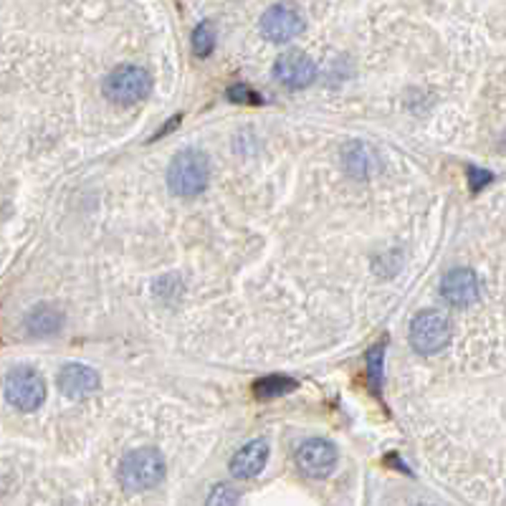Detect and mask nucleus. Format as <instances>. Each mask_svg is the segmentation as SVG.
Returning <instances> with one entry per match:
<instances>
[{"mask_svg": "<svg viewBox=\"0 0 506 506\" xmlns=\"http://www.w3.org/2000/svg\"><path fill=\"white\" fill-rule=\"evenodd\" d=\"M211 183V162L198 147L180 149L167 167V187L177 198H195Z\"/></svg>", "mask_w": 506, "mask_h": 506, "instance_id": "f257e3e1", "label": "nucleus"}, {"mask_svg": "<svg viewBox=\"0 0 506 506\" xmlns=\"http://www.w3.org/2000/svg\"><path fill=\"white\" fill-rule=\"evenodd\" d=\"M274 79L292 92L307 89L317 79V64L302 51H286L274 64Z\"/></svg>", "mask_w": 506, "mask_h": 506, "instance_id": "6e6552de", "label": "nucleus"}, {"mask_svg": "<svg viewBox=\"0 0 506 506\" xmlns=\"http://www.w3.org/2000/svg\"><path fill=\"white\" fill-rule=\"evenodd\" d=\"M61 321H64V317H61L59 309L49 307V304H39L26 317V327L33 337H49V334L59 332Z\"/></svg>", "mask_w": 506, "mask_h": 506, "instance_id": "ddd939ff", "label": "nucleus"}, {"mask_svg": "<svg viewBox=\"0 0 506 506\" xmlns=\"http://www.w3.org/2000/svg\"><path fill=\"white\" fill-rule=\"evenodd\" d=\"M383 360H385V345H375L367 352V377L373 380L375 393H380L383 385Z\"/></svg>", "mask_w": 506, "mask_h": 506, "instance_id": "dca6fc26", "label": "nucleus"}, {"mask_svg": "<svg viewBox=\"0 0 506 506\" xmlns=\"http://www.w3.org/2000/svg\"><path fill=\"white\" fill-rule=\"evenodd\" d=\"M307 28L304 14L294 3H276L261 15V36L271 43H289Z\"/></svg>", "mask_w": 506, "mask_h": 506, "instance_id": "423d86ee", "label": "nucleus"}, {"mask_svg": "<svg viewBox=\"0 0 506 506\" xmlns=\"http://www.w3.org/2000/svg\"><path fill=\"white\" fill-rule=\"evenodd\" d=\"M165 456L158 448H134L124 453L117 468V479L130 492H149L165 479Z\"/></svg>", "mask_w": 506, "mask_h": 506, "instance_id": "f03ea898", "label": "nucleus"}, {"mask_svg": "<svg viewBox=\"0 0 506 506\" xmlns=\"http://www.w3.org/2000/svg\"><path fill=\"white\" fill-rule=\"evenodd\" d=\"M451 337L453 324L443 312L428 309V312L415 314V320L411 321V345L418 355H426V357L438 355L448 347Z\"/></svg>", "mask_w": 506, "mask_h": 506, "instance_id": "7ed1b4c3", "label": "nucleus"}, {"mask_svg": "<svg viewBox=\"0 0 506 506\" xmlns=\"http://www.w3.org/2000/svg\"><path fill=\"white\" fill-rule=\"evenodd\" d=\"M3 393L14 408L23 411V413H33L46 400V380L33 367H14L5 375Z\"/></svg>", "mask_w": 506, "mask_h": 506, "instance_id": "20e7f679", "label": "nucleus"}, {"mask_svg": "<svg viewBox=\"0 0 506 506\" xmlns=\"http://www.w3.org/2000/svg\"><path fill=\"white\" fill-rule=\"evenodd\" d=\"M342 165H345L347 175L357 177V180H365L370 177L375 170V155L373 149L362 142H352L342 149Z\"/></svg>", "mask_w": 506, "mask_h": 506, "instance_id": "f8f14e48", "label": "nucleus"}, {"mask_svg": "<svg viewBox=\"0 0 506 506\" xmlns=\"http://www.w3.org/2000/svg\"><path fill=\"white\" fill-rule=\"evenodd\" d=\"M296 390V380L286 377V375H268V377H261L253 383V393L258 400H274L286 395V393H294Z\"/></svg>", "mask_w": 506, "mask_h": 506, "instance_id": "4468645a", "label": "nucleus"}, {"mask_svg": "<svg viewBox=\"0 0 506 506\" xmlns=\"http://www.w3.org/2000/svg\"><path fill=\"white\" fill-rule=\"evenodd\" d=\"M59 390L71 400H84L94 395L99 390V375L89 365H79V362H68L61 367V373L56 377Z\"/></svg>", "mask_w": 506, "mask_h": 506, "instance_id": "9d476101", "label": "nucleus"}, {"mask_svg": "<svg viewBox=\"0 0 506 506\" xmlns=\"http://www.w3.org/2000/svg\"><path fill=\"white\" fill-rule=\"evenodd\" d=\"M226 96L233 102V104H253V107L264 104V99L253 92V89H248L246 84H233V86L226 92Z\"/></svg>", "mask_w": 506, "mask_h": 506, "instance_id": "f3484780", "label": "nucleus"}, {"mask_svg": "<svg viewBox=\"0 0 506 506\" xmlns=\"http://www.w3.org/2000/svg\"><path fill=\"white\" fill-rule=\"evenodd\" d=\"M466 173H468V177H471V185H474V190H476V193H479L481 187L489 185V183L493 180L492 173H486V170H479L476 165H468Z\"/></svg>", "mask_w": 506, "mask_h": 506, "instance_id": "6ab92c4d", "label": "nucleus"}, {"mask_svg": "<svg viewBox=\"0 0 506 506\" xmlns=\"http://www.w3.org/2000/svg\"><path fill=\"white\" fill-rule=\"evenodd\" d=\"M239 501V493L233 492L230 486H215L211 496H208V504H236Z\"/></svg>", "mask_w": 506, "mask_h": 506, "instance_id": "a211bd4d", "label": "nucleus"}, {"mask_svg": "<svg viewBox=\"0 0 506 506\" xmlns=\"http://www.w3.org/2000/svg\"><path fill=\"white\" fill-rule=\"evenodd\" d=\"M339 461V451L332 440L309 438L296 448V466L309 479H327Z\"/></svg>", "mask_w": 506, "mask_h": 506, "instance_id": "0eeeda50", "label": "nucleus"}, {"mask_svg": "<svg viewBox=\"0 0 506 506\" xmlns=\"http://www.w3.org/2000/svg\"><path fill=\"white\" fill-rule=\"evenodd\" d=\"M268 461V443L264 438H256L246 443L233 458H230V474L236 479H256Z\"/></svg>", "mask_w": 506, "mask_h": 506, "instance_id": "9b49d317", "label": "nucleus"}, {"mask_svg": "<svg viewBox=\"0 0 506 506\" xmlns=\"http://www.w3.org/2000/svg\"><path fill=\"white\" fill-rule=\"evenodd\" d=\"M149 89H152V77L142 67H117L104 79V86H102V92L109 102L120 104V107H130V104L142 102L149 94Z\"/></svg>", "mask_w": 506, "mask_h": 506, "instance_id": "39448f33", "label": "nucleus"}, {"mask_svg": "<svg viewBox=\"0 0 506 506\" xmlns=\"http://www.w3.org/2000/svg\"><path fill=\"white\" fill-rule=\"evenodd\" d=\"M215 49V26L211 21H203L195 31H193V51L198 59L213 54Z\"/></svg>", "mask_w": 506, "mask_h": 506, "instance_id": "2eb2a0df", "label": "nucleus"}, {"mask_svg": "<svg viewBox=\"0 0 506 506\" xmlns=\"http://www.w3.org/2000/svg\"><path fill=\"white\" fill-rule=\"evenodd\" d=\"M440 296L451 304V307H471L479 302V279L471 268H451L443 281H440Z\"/></svg>", "mask_w": 506, "mask_h": 506, "instance_id": "1a4fd4ad", "label": "nucleus"}]
</instances>
